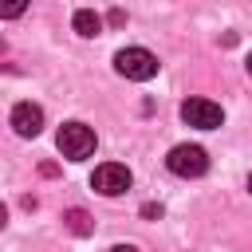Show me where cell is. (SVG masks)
Returning a JSON list of instances; mask_svg holds the SVG:
<instances>
[{
	"label": "cell",
	"instance_id": "cell-1",
	"mask_svg": "<svg viewBox=\"0 0 252 252\" xmlns=\"http://www.w3.org/2000/svg\"><path fill=\"white\" fill-rule=\"evenodd\" d=\"M55 146H59V154H63V158L83 161V158H91V154H94V130H91V126H83V122H63V126H59V134H55Z\"/></svg>",
	"mask_w": 252,
	"mask_h": 252
},
{
	"label": "cell",
	"instance_id": "cell-2",
	"mask_svg": "<svg viewBox=\"0 0 252 252\" xmlns=\"http://www.w3.org/2000/svg\"><path fill=\"white\" fill-rule=\"evenodd\" d=\"M114 71H118V75H126V79L146 83V79H154V75H158V55H154V51H146V47H122V51L114 55Z\"/></svg>",
	"mask_w": 252,
	"mask_h": 252
},
{
	"label": "cell",
	"instance_id": "cell-3",
	"mask_svg": "<svg viewBox=\"0 0 252 252\" xmlns=\"http://www.w3.org/2000/svg\"><path fill=\"white\" fill-rule=\"evenodd\" d=\"M165 165H169V173H177V177H201V173L209 169V154H205L201 146L181 142V146H173V150H169Z\"/></svg>",
	"mask_w": 252,
	"mask_h": 252
},
{
	"label": "cell",
	"instance_id": "cell-4",
	"mask_svg": "<svg viewBox=\"0 0 252 252\" xmlns=\"http://www.w3.org/2000/svg\"><path fill=\"white\" fill-rule=\"evenodd\" d=\"M130 169L126 165H118V161H106V165H98L94 169V177H91V185L102 193V197H118V193H126L130 189Z\"/></svg>",
	"mask_w": 252,
	"mask_h": 252
},
{
	"label": "cell",
	"instance_id": "cell-5",
	"mask_svg": "<svg viewBox=\"0 0 252 252\" xmlns=\"http://www.w3.org/2000/svg\"><path fill=\"white\" fill-rule=\"evenodd\" d=\"M181 118H185L189 126H197V130H217V126L224 122V110H220L217 102H209V98H189V102L181 106Z\"/></svg>",
	"mask_w": 252,
	"mask_h": 252
},
{
	"label": "cell",
	"instance_id": "cell-6",
	"mask_svg": "<svg viewBox=\"0 0 252 252\" xmlns=\"http://www.w3.org/2000/svg\"><path fill=\"white\" fill-rule=\"evenodd\" d=\"M12 126H16L20 138H35L43 130V110L35 102H16L12 106Z\"/></svg>",
	"mask_w": 252,
	"mask_h": 252
},
{
	"label": "cell",
	"instance_id": "cell-7",
	"mask_svg": "<svg viewBox=\"0 0 252 252\" xmlns=\"http://www.w3.org/2000/svg\"><path fill=\"white\" fill-rule=\"evenodd\" d=\"M75 32H79V35H87V39H91V35H98V32H102V16H98V12H91V8H79V12H75Z\"/></svg>",
	"mask_w": 252,
	"mask_h": 252
},
{
	"label": "cell",
	"instance_id": "cell-8",
	"mask_svg": "<svg viewBox=\"0 0 252 252\" xmlns=\"http://www.w3.org/2000/svg\"><path fill=\"white\" fill-rule=\"evenodd\" d=\"M63 224H67L75 236H87V232L94 228V224H91V217H87V209H67V213H63Z\"/></svg>",
	"mask_w": 252,
	"mask_h": 252
},
{
	"label": "cell",
	"instance_id": "cell-9",
	"mask_svg": "<svg viewBox=\"0 0 252 252\" xmlns=\"http://www.w3.org/2000/svg\"><path fill=\"white\" fill-rule=\"evenodd\" d=\"M110 252H138V248H134V244H114Z\"/></svg>",
	"mask_w": 252,
	"mask_h": 252
},
{
	"label": "cell",
	"instance_id": "cell-10",
	"mask_svg": "<svg viewBox=\"0 0 252 252\" xmlns=\"http://www.w3.org/2000/svg\"><path fill=\"white\" fill-rule=\"evenodd\" d=\"M248 75H252V55H248Z\"/></svg>",
	"mask_w": 252,
	"mask_h": 252
},
{
	"label": "cell",
	"instance_id": "cell-11",
	"mask_svg": "<svg viewBox=\"0 0 252 252\" xmlns=\"http://www.w3.org/2000/svg\"><path fill=\"white\" fill-rule=\"evenodd\" d=\"M248 189H252V173H248Z\"/></svg>",
	"mask_w": 252,
	"mask_h": 252
}]
</instances>
